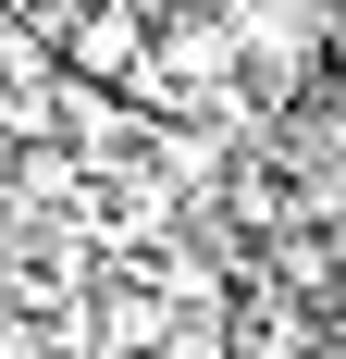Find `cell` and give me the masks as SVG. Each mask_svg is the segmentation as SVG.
I'll return each mask as SVG.
<instances>
[{
    "label": "cell",
    "instance_id": "cell-1",
    "mask_svg": "<svg viewBox=\"0 0 346 359\" xmlns=\"http://www.w3.org/2000/svg\"><path fill=\"white\" fill-rule=\"evenodd\" d=\"M62 62L87 74V87H124V74H148V13H124V0H99L87 25H62Z\"/></svg>",
    "mask_w": 346,
    "mask_h": 359
},
{
    "label": "cell",
    "instance_id": "cell-2",
    "mask_svg": "<svg viewBox=\"0 0 346 359\" xmlns=\"http://www.w3.org/2000/svg\"><path fill=\"white\" fill-rule=\"evenodd\" d=\"M235 50H247V62L284 87V74H310V50H321V37H310V25H272V13H260V25H235Z\"/></svg>",
    "mask_w": 346,
    "mask_h": 359
},
{
    "label": "cell",
    "instance_id": "cell-3",
    "mask_svg": "<svg viewBox=\"0 0 346 359\" xmlns=\"http://www.w3.org/2000/svg\"><path fill=\"white\" fill-rule=\"evenodd\" d=\"M124 13H161V0H124Z\"/></svg>",
    "mask_w": 346,
    "mask_h": 359
},
{
    "label": "cell",
    "instance_id": "cell-4",
    "mask_svg": "<svg viewBox=\"0 0 346 359\" xmlns=\"http://www.w3.org/2000/svg\"><path fill=\"white\" fill-rule=\"evenodd\" d=\"M334 323H346V285H334Z\"/></svg>",
    "mask_w": 346,
    "mask_h": 359
},
{
    "label": "cell",
    "instance_id": "cell-5",
    "mask_svg": "<svg viewBox=\"0 0 346 359\" xmlns=\"http://www.w3.org/2000/svg\"><path fill=\"white\" fill-rule=\"evenodd\" d=\"M334 62H346V25H334Z\"/></svg>",
    "mask_w": 346,
    "mask_h": 359
}]
</instances>
